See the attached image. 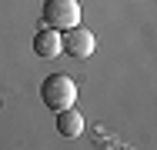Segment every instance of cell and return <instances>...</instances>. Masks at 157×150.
<instances>
[{
    "label": "cell",
    "mask_w": 157,
    "mask_h": 150,
    "mask_svg": "<svg viewBox=\"0 0 157 150\" xmlns=\"http://www.w3.org/2000/svg\"><path fill=\"white\" fill-rule=\"evenodd\" d=\"M94 47H97L94 33H90V30H84L80 24H77V27H70L67 33H63V50H67L74 60H87L90 54H94Z\"/></svg>",
    "instance_id": "obj_3"
},
{
    "label": "cell",
    "mask_w": 157,
    "mask_h": 150,
    "mask_svg": "<svg viewBox=\"0 0 157 150\" xmlns=\"http://www.w3.org/2000/svg\"><path fill=\"white\" fill-rule=\"evenodd\" d=\"M63 50V33H57V27H44L33 37V54L44 60H54Z\"/></svg>",
    "instance_id": "obj_4"
},
{
    "label": "cell",
    "mask_w": 157,
    "mask_h": 150,
    "mask_svg": "<svg viewBox=\"0 0 157 150\" xmlns=\"http://www.w3.org/2000/svg\"><path fill=\"white\" fill-rule=\"evenodd\" d=\"M57 133H60V137H80V133H84V117H80V110H74V107L57 110Z\"/></svg>",
    "instance_id": "obj_5"
},
{
    "label": "cell",
    "mask_w": 157,
    "mask_h": 150,
    "mask_svg": "<svg viewBox=\"0 0 157 150\" xmlns=\"http://www.w3.org/2000/svg\"><path fill=\"white\" fill-rule=\"evenodd\" d=\"M44 20L47 27L70 30L80 24V3L77 0H44Z\"/></svg>",
    "instance_id": "obj_2"
},
{
    "label": "cell",
    "mask_w": 157,
    "mask_h": 150,
    "mask_svg": "<svg viewBox=\"0 0 157 150\" xmlns=\"http://www.w3.org/2000/svg\"><path fill=\"white\" fill-rule=\"evenodd\" d=\"M40 97L50 110H67L77 103V84L67 77V73H50L44 84H40Z\"/></svg>",
    "instance_id": "obj_1"
}]
</instances>
